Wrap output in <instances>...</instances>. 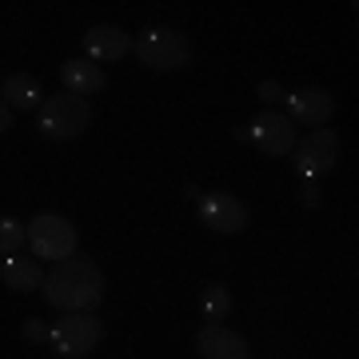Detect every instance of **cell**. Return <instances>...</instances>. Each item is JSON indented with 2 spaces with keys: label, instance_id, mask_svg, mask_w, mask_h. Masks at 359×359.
<instances>
[{
  "label": "cell",
  "instance_id": "1",
  "mask_svg": "<svg viewBox=\"0 0 359 359\" xmlns=\"http://www.w3.org/2000/svg\"><path fill=\"white\" fill-rule=\"evenodd\" d=\"M40 292L48 299V308H56L60 316L92 311V308H100V299H104V271L88 256H68L44 271Z\"/></svg>",
  "mask_w": 359,
  "mask_h": 359
},
{
  "label": "cell",
  "instance_id": "2",
  "mask_svg": "<svg viewBox=\"0 0 359 359\" xmlns=\"http://www.w3.org/2000/svg\"><path fill=\"white\" fill-rule=\"evenodd\" d=\"M92 124V104L84 100V96H72V92H56V96H44V104H40L36 112V128L44 140L52 144H65V140H76V136H84Z\"/></svg>",
  "mask_w": 359,
  "mask_h": 359
},
{
  "label": "cell",
  "instance_id": "3",
  "mask_svg": "<svg viewBox=\"0 0 359 359\" xmlns=\"http://www.w3.org/2000/svg\"><path fill=\"white\" fill-rule=\"evenodd\" d=\"M132 52L140 56V65H148L152 72H180L192 65V40L184 36L180 28H148L132 40Z\"/></svg>",
  "mask_w": 359,
  "mask_h": 359
},
{
  "label": "cell",
  "instance_id": "4",
  "mask_svg": "<svg viewBox=\"0 0 359 359\" xmlns=\"http://www.w3.org/2000/svg\"><path fill=\"white\" fill-rule=\"evenodd\" d=\"M25 231H28V244H32V256L40 264H60V259L76 256V244H80L76 228H72V219L56 216V212L32 216L25 224Z\"/></svg>",
  "mask_w": 359,
  "mask_h": 359
},
{
  "label": "cell",
  "instance_id": "5",
  "mask_svg": "<svg viewBox=\"0 0 359 359\" xmlns=\"http://www.w3.org/2000/svg\"><path fill=\"white\" fill-rule=\"evenodd\" d=\"M104 335V323L92 316V311H68L56 323H48V344L56 347L60 359H84L96 351Z\"/></svg>",
  "mask_w": 359,
  "mask_h": 359
},
{
  "label": "cell",
  "instance_id": "6",
  "mask_svg": "<svg viewBox=\"0 0 359 359\" xmlns=\"http://www.w3.org/2000/svg\"><path fill=\"white\" fill-rule=\"evenodd\" d=\"M292 164L299 172V180H320L339 164V136L332 128H316L311 136L295 140L292 148Z\"/></svg>",
  "mask_w": 359,
  "mask_h": 359
},
{
  "label": "cell",
  "instance_id": "7",
  "mask_svg": "<svg viewBox=\"0 0 359 359\" xmlns=\"http://www.w3.org/2000/svg\"><path fill=\"white\" fill-rule=\"evenodd\" d=\"M196 212H200V224L208 231H219V236H236L252 224V212H248L244 200H236L231 192H204L196 200Z\"/></svg>",
  "mask_w": 359,
  "mask_h": 359
},
{
  "label": "cell",
  "instance_id": "8",
  "mask_svg": "<svg viewBox=\"0 0 359 359\" xmlns=\"http://www.w3.org/2000/svg\"><path fill=\"white\" fill-rule=\"evenodd\" d=\"M295 124L283 112H256V120L248 124V144H256L264 156L280 160V156H292L295 148Z\"/></svg>",
  "mask_w": 359,
  "mask_h": 359
},
{
  "label": "cell",
  "instance_id": "9",
  "mask_svg": "<svg viewBox=\"0 0 359 359\" xmlns=\"http://www.w3.org/2000/svg\"><path fill=\"white\" fill-rule=\"evenodd\" d=\"M283 104H287V120L308 128H327V120L335 116V100L327 88H292L283 92Z\"/></svg>",
  "mask_w": 359,
  "mask_h": 359
},
{
  "label": "cell",
  "instance_id": "10",
  "mask_svg": "<svg viewBox=\"0 0 359 359\" xmlns=\"http://www.w3.org/2000/svg\"><path fill=\"white\" fill-rule=\"evenodd\" d=\"M80 44H84V60H92V65H112L132 52V36L116 25H92Z\"/></svg>",
  "mask_w": 359,
  "mask_h": 359
},
{
  "label": "cell",
  "instance_id": "11",
  "mask_svg": "<svg viewBox=\"0 0 359 359\" xmlns=\"http://www.w3.org/2000/svg\"><path fill=\"white\" fill-rule=\"evenodd\" d=\"M196 355L200 359H252V347L240 332H231L224 323H208L196 335Z\"/></svg>",
  "mask_w": 359,
  "mask_h": 359
},
{
  "label": "cell",
  "instance_id": "12",
  "mask_svg": "<svg viewBox=\"0 0 359 359\" xmlns=\"http://www.w3.org/2000/svg\"><path fill=\"white\" fill-rule=\"evenodd\" d=\"M60 84H65V92H72V96H96V92H104V84H108V72H100V65H92V60H65V68H60Z\"/></svg>",
  "mask_w": 359,
  "mask_h": 359
},
{
  "label": "cell",
  "instance_id": "13",
  "mask_svg": "<svg viewBox=\"0 0 359 359\" xmlns=\"http://www.w3.org/2000/svg\"><path fill=\"white\" fill-rule=\"evenodd\" d=\"M0 283L8 292H40L44 283V268L36 256H8L0 264Z\"/></svg>",
  "mask_w": 359,
  "mask_h": 359
},
{
  "label": "cell",
  "instance_id": "14",
  "mask_svg": "<svg viewBox=\"0 0 359 359\" xmlns=\"http://www.w3.org/2000/svg\"><path fill=\"white\" fill-rule=\"evenodd\" d=\"M0 100L8 104L13 112H40L44 104V88L36 76H8L0 84Z\"/></svg>",
  "mask_w": 359,
  "mask_h": 359
},
{
  "label": "cell",
  "instance_id": "15",
  "mask_svg": "<svg viewBox=\"0 0 359 359\" xmlns=\"http://www.w3.org/2000/svg\"><path fill=\"white\" fill-rule=\"evenodd\" d=\"M28 244V231L20 219L13 216H0V259H8V256H20V248Z\"/></svg>",
  "mask_w": 359,
  "mask_h": 359
},
{
  "label": "cell",
  "instance_id": "16",
  "mask_svg": "<svg viewBox=\"0 0 359 359\" xmlns=\"http://www.w3.org/2000/svg\"><path fill=\"white\" fill-rule=\"evenodd\" d=\"M231 316V292L224 283H212L204 287V320L208 323H224Z\"/></svg>",
  "mask_w": 359,
  "mask_h": 359
},
{
  "label": "cell",
  "instance_id": "17",
  "mask_svg": "<svg viewBox=\"0 0 359 359\" xmlns=\"http://www.w3.org/2000/svg\"><path fill=\"white\" fill-rule=\"evenodd\" d=\"M295 192H299V204L311 208V212H316V208L323 204V196H320V180H299V188H295Z\"/></svg>",
  "mask_w": 359,
  "mask_h": 359
},
{
  "label": "cell",
  "instance_id": "18",
  "mask_svg": "<svg viewBox=\"0 0 359 359\" xmlns=\"http://www.w3.org/2000/svg\"><path fill=\"white\" fill-rule=\"evenodd\" d=\"M20 335H25L28 344H44V339H48V323L32 316V320H25V327H20Z\"/></svg>",
  "mask_w": 359,
  "mask_h": 359
},
{
  "label": "cell",
  "instance_id": "19",
  "mask_svg": "<svg viewBox=\"0 0 359 359\" xmlns=\"http://www.w3.org/2000/svg\"><path fill=\"white\" fill-rule=\"evenodd\" d=\"M256 96H259L264 104H283V88L276 84V80H259V84H256Z\"/></svg>",
  "mask_w": 359,
  "mask_h": 359
},
{
  "label": "cell",
  "instance_id": "20",
  "mask_svg": "<svg viewBox=\"0 0 359 359\" xmlns=\"http://www.w3.org/2000/svg\"><path fill=\"white\" fill-rule=\"evenodd\" d=\"M13 120H16V112H13V108H8L4 100H0V136H4V132L13 128Z\"/></svg>",
  "mask_w": 359,
  "mask_h": 359
}]
</instances>
